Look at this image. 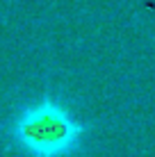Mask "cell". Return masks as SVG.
Returning <instances> with one entry per match:
<instances>
[{"label":"cell","mask_w":155,"mask_h":157,"mask_svg":"<svg viewBox=\"0 0 155 157\" xmlns=\"http://www.w3.org/2000/svg\"><path fill=\"white\" fill-rule=\"evenodd\" d=\"M9 148L21 157H73L82 150L87 123L55 96L21 102L2 125Z\"/></svg>","instance_id":"6da1fadb"}]
</instances>
